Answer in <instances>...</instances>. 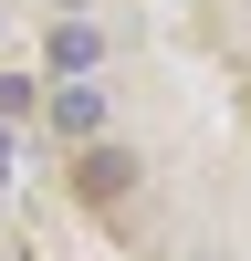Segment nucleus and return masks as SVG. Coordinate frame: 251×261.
Here are the masks:
<instances>
[{
    "label": "nucleus",
    "instance_id": "2",
    "mask_svg": "<svg viewBox=\"0 0 251 261\" xmlns=\"http://www.w3.org/2000/svg\"><path fill=\"white\" fill-rule=\"evenodd\" d=\"M53 63H63V73H84V63H94V32H84V21H63V32H53Z\"/></svg>",
    "mask_w": 251,
    "mask_h": 261
},
{
    "label": "nucleus",
    "instance_id": "1",
    "mask_svg": "<svg viewBox=\"0 0 251 261\" xmlns=\"http://www.w3.org/2000/svg\"><path fill=\"white\" fill-rule=\"evenodd\" d=\"M53 125H63V136H94V125H105V94H94V84H63V94H53Z\"/></svg>",
    "mask_w": 251,
    "mask_h": 261
}]
</instances>
